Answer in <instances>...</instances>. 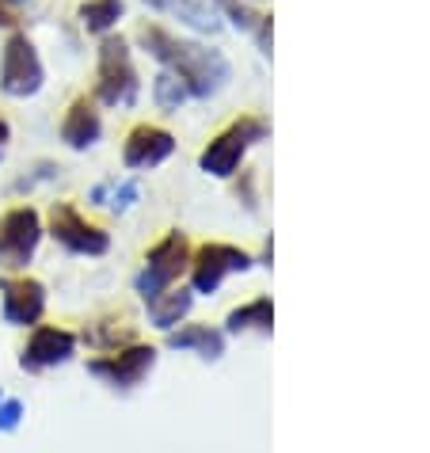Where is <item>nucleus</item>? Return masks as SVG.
Returning a JSON list of instances; mask_svg holds the SVG:
<instances>
[{"label": "nucleus", "mask_w": 430, "mask_h": 453, "mask_svg": "<svg viewBox=\"0 0 430 453\" xmlns=\"http://www.w3.org/2000/svg\"><path fill=\"white\" fill-rule=\"evenodd\" d=\"M168 347L172 350H191V355L218 362L225 355V332L210 328V324H183V328L168 332Z\"/></svg>", "instance_id": "2eb2a0df"}, {"label": "nucleus", "mask_w": 430, "mask_h": 453, "mask_svg": "<svg viewBox=\"0 0 430 453\" xmlns=\"http://www.w3.org/2000/svg\"><path fill=\"white\" fill-rule=\"evenodd\" d=\"M0 400H4V393H0Z\"/></svg>", "instance_id": "bb28decb"}, {"label": "nucleus", "mask_w": 430, "mask_h": 453, "mask_svg": "<svg viewBox=\"0 0 430 453\" xmlns=\"http://www.w3.org/2000/svg\"><path fill=\"white\" fill-rule=\"evenodd\" d=\"M99 137H104V119H99V111H96V99L77 96L65 115H61V142L69 149H77V153H84Z\"/></svg>", "instance_id": "ddd939ff"}, {"label": "nucleus", "mask_w": 430, "mask_h": 453, "mask_svg": "<svg viewBox=\"0 0 430 453\" xmlns=\"http://www.w3.org/2000/svg\"><path fill=\"white\" fill-rule=\"evenodd\" d=\"M0 312L12 328H35L46 317V286L31 274H4L0 279Z\"/></svg>", "instance_id": "9d476101"}, {"label": "nucleus", "mask_w": 430, "mask_h": 453, "mask_svg": "<svg viewBox=\"0 0 430 453\" xmlns=\"http://www.w3.org/2000/svg\"><path fill=\"white\" fill-rule=\"evenodd\" d=\"M251 251L236 248V244H221V241H210L202 244L198 251H191V289L195 294H213V289H221V282L229 279V274H244L251 271Z\"/></svg>", "instance_id": "6e6552de"}, {"label": "nucleus", "mask_w": 430, "mask_h": 453, "mask_svg": "<svg viewBox=\"0 0 430 453\" xmlns=\"http://www.w3.org/2000/svg\"><path fill=\"white\" fill-rule=\"evenodd\" d=\"M187 267H191V241H187L180 229H172L149 248L142 271H137V279H134V289L142 294V301H149L180 282Z\"/></svg>", "instance_id": "20e7f679"}, {"label": "nucleus", "mask_w": 430, "mask_h": 453, "mask_svg": "<svg viewBox=\"0 0 430 453\" xmlns=\"http://www.w3.org/2000/svg\"><path fill=\"white\" fill-rule=\"evenodd\" d=\"M19 8H23V0H0V27L16 31L19 27Z\"/></svg>", "instance_id": "4be33fe9"}, {"label": "nucleus", "mask_w": 430, "mask_h": 453, "mask_svg": "<svg viewBox=\"0 0 430 453\" xmlns=\"http://www.w3.org/2000/svg\"><path fill=\"white\" fill-rule=\"evenodd\" d=\"M187 99H191V92H187V84L175 77L172 69H160L157 77H153V104L160 107V111H168V115H175Z\"/></svg>", "instance_id": "6ab92c4d"}, {"label": "nucleus", "mask_w": 430, "mask_h": 453, "mask_svg": "<svg viewBox=\"0 0 430 453\" xmlns=\"http://www.w3.org/2000/svg\"><path fill=\"white\" fill-rule=\"evenodd\" d=\"M153 366H157V347L134 339V343H126L119 350H104L99 358H92L88 362V373L99 377L111 388H137L153 373Z\"/></svg>", "instance_id": "1a4fd4ad"}, {"label": "nucleus", "mask_w": 430, "mask_h": 453, "mask_svg": "<svg viewBox=\"0 0 430 453\" xmlns=\"http://www.w3.org/2000/svg\"><path fill=\"white\" fill-rule=\"evenodd\" d=\"M240 180L244 183H236V195H244L248 210H256V180H251V172H240Z\"/></svg>", "instance_id": "5701e85b"}, {"label": "nucleus", "mask_w": 430, "mask_h": 453, "mask_svg": "<svg viewBox=\"0 0 430 453\" xmlns=\"http://www.w3.org/2000/svg\"><path fill=\"white\" fill-rule=\"evenodd\" d=\"M77 355V335L69 328H58V324H35L27 343L19 350V370L27 373H46L54 366H65Z\"/></svg>", "instance_id": "9b49d317"}, {"label": "nucleus", "mask_w": 430, "mask_h": 453, "mask_svg": "<svg viewBox=\"0 0 430 453\" xmlns=\"http://www.w3.org/2000/svg\"><path fill=\"white\" fill-rule=\"evenodd\" d=\"M149 8H157V12H164V4H168V0H145Z\"/></svg>", "instance_id": "a878e982"}, {"label": "nucleus", "mask_w": 430, "mask_h": 453, "mask_svg": "<svg viewBox=\"0 0 430 453\" xmlns=\"http://www.w3.org/2000/svg\"><path fill=\"white\" fill-rule=\"evenodd\" d=\"M137 46L153 61H160V69H172L175 77L187 84L191 99L218 96L221 88L233 81V65L221 50L202 46L195 39H180V35L164 31L160 23H142V27H137Z\"/></svg>", "instance_id": "f257e3e1"}, {"label": "nucleus", "mask_w": 430, "mask_h": 453, "mask_svg": "<svg viewBox=\"0 0 430 453\" xmlns=\"http://www.w3.org/2000/svg\"><path fill=\"white\" fill-rule=\"evenodd\" d=\"M84 339L96 350H119V347H126V343H134V339H137V324L126 317V312H107V317H99V320L88 324Z\"/></svg>", "instance_id": "dca6fc26"}, {"label": "nucleus", "mask_w": 430, "mask_h": 453, "mask_svg": "<svg viewBox=\"0 0 430 453\" xmlns=\"http://www.w3.org/2000/svg\"><path fill=\"white\" fill-rule=\"evenodd\" d=\"M77 16H81V27L88 35H111L119 27V19L126 16V0H84V4L77 8Z\"/></svg>", "instance_id": "a211bd4d"}, {"label": "nucleus", "mask_w": 430, "mask_h": 453, "mask_svg": "<svg viewBox=\"0 0 430 453\" xmlns=\"http://www.w3.org/2000/svg\"><path fill=\"white\" fill-rule=\"evenodd\" d=\"M19 423H23V404H19V400H12V396H4V400H0V434L16 431Z\"/></svg>", "instance_id": "aec40b11"}, {"label": "nucleus", "mask_w": 430, "mask_h": 453, "mask_svg": "<svg viewBox=\"0 0 430 453\" xmlns=\"http://www.w3.org/2000/svg\"><path fill=\"white\" fill-rule=\"evenodd\" d=\"M267 134H271L267 119H259V115L236 119V122L225 126L218 137H210V145L198 153V168L206 175H213V180H233L240 172V165H244L248 149L259 145Z\"/></svg>", "instance_id": "7ed1b4c3"}, {"label": "nucleus", "mask_w": 430, "mask_h": 453, "mask_svg": "<svg viewBox=\"0 0 430 453\" xmlns=\"http://www.w3.org/2000/svg\"><path fill=\"white\" fill-rule=\"evenodd\" d=\"M256 42H259V54L263 58H271V39H274V23H271V16H259V23H256Z\"/></svg>", "instance_id": "412c9836"}, {"label": "nucleus", "mask_w": 430, "mask_h": 453, "mask_svg": "<svg viewBox=\"0 0 430 453\" xmlns=\"http://www.w3.org/2000/svg\"><path fill=\"white\" fill-rule=\"evenodd\" d=\"M274 328V305L271 297H256L248 305L233 309L225 317V335H244V332H259V335H271Z\"/></svg>", "instance_id": "f3484780"}, {"label": "nucleus", "mask_w": 430, "mask_h": 453, "mask_svg": "<svg viewBox=\"0 0 430 453\" xmlns=\"http://www.w3.org/2000/svg\"><path fill=\"white\" fill-rule=\"evenodd\" d=\"M175 153V137L172 130L153 122H137L122 142V165L130 172H145V168H160L164 160Z\"/></svg>", "instance_id": "f8f14e48"}, {"label": "nucleus", "mask_w": 430, "mask_h": 453, "mask_svg": "<svg viewBox=\"0 0 430 453\" xmlns=\"http://www.w3.org/2000/svg\"><path fill=\"white\" fill-rule=\"evenodd\" d=\"M137 92H142V77L134 65V50L122 35H104L99 39V58H96V92L92 99L104 107H134Z\"/></svg>", "instance_id": "f03ea898"}, {"label": "nucleus", "mask_w": 430, "mask_h": 453, "mask_svg": "<svg viewBox=\"0 0 430 453\" xmlns=\"http://www.w3.org/2000/svg\"><path fill=\"white\" fill-rule=\"evenodd\" d=\"M46 233L69 251V256H107L111 251V233L104 225L88 221L73 203H54L46 213Z\"/></svg>", "instance_id": "423d86ee"}, {"label": "nucleus", "mask_w": 430, "mask_h": 453, "mask_svg": "<svg viewBox=\"0 0 430 453\" xmlns=\"http://www.w3.org/2000/svg\"><path fill=\"white\" fill-rule=\"evenodd\" d=\"M8 142H12V126H8L4 115H0V160H4V153H8Z\"/></svg>", "instance_id": "393cba45"}, {"label": "nucleus", "mask_w": 430, "mask_h": 453, "mask_svg": "<svg viewBox=\"0 0 430 453\" xmlns=\"http://www.w3.org/2000/svg\"><path fill=\"white\" fill-rule=\"evenodd\" d=\"M137 198V183H122L119 191H115V210H126Z\"/></svg>", "instance_id": "b1692460"}, {"label": "nucleus", "mask_w": 430, "mask_h": 453, "mask_svg": "<svg viewBox=\"0 0 430 453\" xmlns=\"http://www.w3.org/2000/svg\"><path fill=\"white\" fill-rule=\"evenodd\" d=\"M46 236V225L35 206H12L8 213H0V267L23 271L35 259Z\"/></svg>", "instance_id": "0eeeda50"}, {"label": "nucleus", "mask_w": 430, "mask_h": 453, "mask_svg": "<svg viewBox=\"0 0 430 453\" xmlns=\"http://www.w3.org/2000/svg\"><path fill=\"white\" fill-rule=\"evenodd\" d=\"M42 84H46V65L39 58V46L16 27L0 46V92L12 99H31L42 92Z\"/></svg>", "instance_id": "39448f33"}, {"label": "nucleus", "mask_w": 430, "mask_h": 453, "mask_svg": "<svg viewBox=\"0 0 430 453\" xmlns=\"http://www.w3.org/2000/svg\"><path fill=\"white\" fill-rule=\"evenodd\" d=\"M145 305H149V324H153L157 332H172V328H180L187 320V312H191L195 289L191 286H168L164 294L149 297Z\"/></svg>", "instance_id": "4468645a"}]
</instances>
